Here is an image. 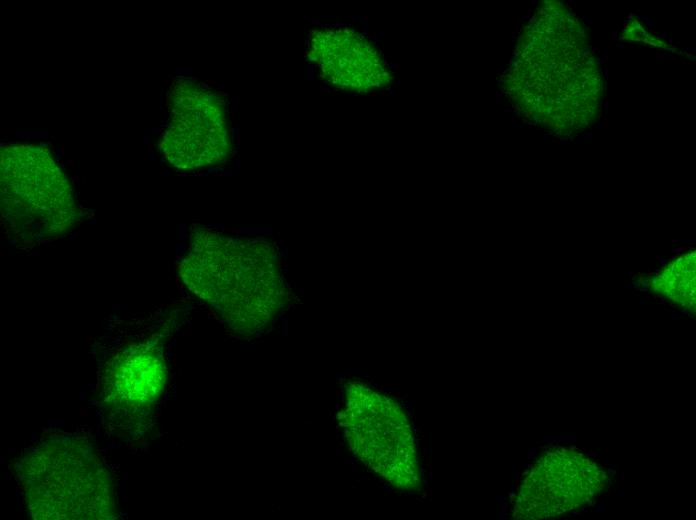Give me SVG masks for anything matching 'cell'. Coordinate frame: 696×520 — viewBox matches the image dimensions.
Here are the masks:
<instances>
[{"label": "cell", "instance_id": "6da1fadb", "mask_svg": "<svg viewBox=\"0 0 696 520\" xmlns=\"http://www.w3.org/2000/svg\"><path fill=\"white\" fill-rule=\"evenodd\" d=\"M187 288L232 328L255 332L281 309L285 284L269 249L207 230H195L179 266Z\"/></svg>", "mask_w": 696, "mask_h": 520}, {"label": "cell", "instance_id": "7a4b0ae2", "mask_svg": "<svg viewBox=\"0 0 696 520\" xmlns=\"http://www.w3.org/2000/svg\"><path fill=\"white\" fill-rule=\"evenodd\" d=\"M18 475L36 519L114 516L109 473L81 441L56 437L39 443L21 459Z\"/></svg>", "mask_w": 696, "mask_h": 520}, {"label": "cell", "instance_id": "3957f363", "mask_svg": "<svg viewBox=\"0 0 696 520\" xmlns=\"http://www.w3.org/2000/svg\"><path fill=\"white\" fill-rule=\"evenodd\" d=\"M0 182L2 222L17 242L39 244L56 239L80 220L70 182L45 147H3Z\"/></svg>", "mask_w": 696, "mask_h": 520}, {"label": "cell", "instance_id": "277c9868", "mask_svg": "<svg viewBox=\"0 0 696 520\" xmlns=\"http://www.w3.org/2000/svg\"><path fill=\"white\" fill-rule=\"evenodd\" d=\"M341 421L351 450L366 466L398 490L421 487L416 442L397 402L364 383L351 382Z\"/></svg>", "mask_w": 696, "mask_h": 520}, {"label": "cell", "instance_id": "5b68a950", "mask_svg": "<svg viewBox=\"0 0 696 520\" xmlns=\"http://www.w3.org/2000/svg\"><path fill=\"white\" fill-rule=\"evenodd\" d=\"M169 102L170 118L161 140L164 157L189 170L223 161L229 139L220 99L191 81H181Z\"/></svg>", "mask_w": 696, "mask_h": 520}, {"label": "cell", "instance_id": "8992f818", "mask_svg": "<svg viewBox=\"0 0 696 520\" xmlns=\"http://www.w3.org/2000/svg\"><path fill=\"white\" fill-rule=\"evenodd\" d=\"M605 474L573 451L547 452L536 462L520 488L514 516L539 519L574 509L589 501Z\"/></svg>", "mask_w": 696, "mask_h": 520}, {"label": "cell", "instance_id": "52a82bcc", "mask_svg": "<svg viewBox=\"0 0 696 520\" xmlns=\"http://www.w3.org/2000/svg\"><path fill=\"white\" fill-rule=\"evenodd\" d=\"M162 353L150 344H135L117 353L107 364L106 396L115 405L142 408L155 401L166 381Z\"/></svg>", "mask_w": 696, "mask_h": 520}, {"label": "cell", "instance_id": "ba28073f", "mask_svg": "<svg viewBox=\"0 0 696 520\" xmlns=\"http://www.w3.org/2000/svg\"><path fill=\"white\" fill-rule=\"evenodd\" d=\"M336 33L344 56L336 50L325 35L319 33L322 36V44H320L322 52H315V54L316 61L322 63L325 77L330 78L335 85L351 87L359 91L385 85L389 75L382 65L377 50L361 35L345 30L336 31Z\"/></svg>", "mask_w": 696, "mask_h": 520}, {"label": "cell", "instance_id": "9c48e42d", "mask_svg": "<svg viewBox=\"0 0 696 520\" xmlns=\"http://www.w3.org/2000/svg\"><path fill=\"white\" fill-rule=\"evenodd\" d=\"M688 248H689V246L679 247V248L673 249L672 252H674V253H676V254H680L682 251H684V250H686V249H688Z\"/></svg>", "mask_w": 696, "mask_h": 520}, {"label": "cell", "instance_id": "30bf717a", "mask_svg": "<svg viewBox=\"0 0 696 520\" xmlns=\"http://www.w3.org/2000/svg\"><path fill=\"white\" fill-rule=\"evenodd\" d=\"M681 276H682V273L680 271H677L674 273V277H676L677 279L681 278Z\"/></svg>", "mask_w": 696, "mask_h": 520}, {"label": "cell", "instance_id": "8fae6325", "mask_svg": "<svg viewBox=\"0 0 696 520\" xmlns=\"http://www.w3.org/2000/svg\"><path fill=\"white\" fill-rule=\"evenodd\" d=\"M681 262H683V258H682V257H679L678 259L675 260V263H676V264L681 263Z\"/></svg>", "mask_w": 696, "mask_h": 520}, {"label": "cell", "instance_id": "7c38bea8", "mask_svg": "<svg viewBox=\"0 0 696 520\" xmlns=\"http://www.w3.org/2000/svg\"><path fill=\"white\" fill-rule=\"evenodd\" d=\"M659 264L662 265V266H664V265L666 264V260H665V259L660 260V261H659Z\"/></svg>", "mask_w": 696, "mask_h": 520}, {"label": "cell", "instance_id": "4fadbf2b", "mask_svg": "<svg viewBox=\"0 0 696 520\" xmlns=\"http://www.w3.org/2000/svg\"><path fill=\"white\" fill-rule=\"evenodd\" d=\"M695 256H696V253L694 251L693 253H691V257H693L695 259Z\"/></svg>", "mask_w": 696, "mask_h": 520}, {"label": "cell", "instance_id": "5bb4252c", "mask_svg": "<svg viewBox=\"0 0 696 520\" xmlns=\"http://www.w3.org/2000/svg\"><path fill=\"white\" fill-rule=\"evenodd\" d=\"M672 242H673V243H678L679 240H678V239H676V240L674 239V240H672Z\"/></svg>", "mask_w": 696, "mask_h": 520}, {"label": "cell", "instance_id": "9a60e30c", "mask_svg": "<svg viewBox=\"0 0 696 520\" xmlns=\"http://www.w3.org/2000/svg\"><path fill=\"white\" fill-rule=\"evenodd\" d=\"M661 303H662V304H665V303H666V300H665V299H662Z\"/></svg>", "mask_w": 696, "mask_h": 520}]
</instances>
